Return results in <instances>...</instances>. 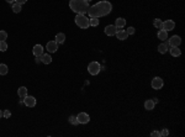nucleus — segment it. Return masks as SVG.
<instances>
[{
  "label": "nucleus",
  "instance_id": "f257e3e1",
  "mask_svg": "<svg viewBox=\"0 0 185 137\" xmlns=\"http://www.w3.org/2000/svg\"><path fill=\"white\" fill-rule=\"evenodd\" d=\"M111 11H112V4L110 1H106V0H102V1H99L94 4L92 6H89L88 13L90 17H102L109 15Z\"/></svg>",
  "mask_w": 185,
  "mask_h": 137
},
{
  "label": "nucleus",
  "instance_id": "f03ea898",
  "mask_svg": "<svg viewBox=\"0 0 185 137\" xmlns=\"http://www.w3.org/2000/svg\"><path fill=\"white\" fill-rule=\"evenodd\" d=\"M69 7L75 14L85 15L89 10V3L85 0H69Z\"/></svg>",
  "mask_w": 185,
  "mask_h": 137
},
{
  "label": "nucleus",
  "instance_id": "7ed1b4c3",
  "mask_svg": "<svg viewBox=\"0 0 185 137\" xmlns=\"http://www.w3.org/2000/svg\"><path fill=\"white\" fill-rule=\"evenodd\" d=\"M74 21H75V24L78 27L80 28H89V26H90V19H88L85 15H80V14H77L75 19H74Z\"/></svg>",
  "mask_w": 185,
  "mask_h": 137
},
{
  "label": "nucleus",
  "instance_id": "20e7f679",
  "mask_svg": "<svg viewBox=\"0 0 185 137\" xmlns=\"http://www.w3.org/2000/svg\"><path fill=\"white\" fill-rule=\"evenodd\" d=\"M101 70V66L99 64V62H90L88 66V72L91 74V75H98Z\"/></svg>",
  "mask_w": 185,
  "mask_h": 137
},
{
  "label": "nucleus",
  "instance_id": "39448f33",
  "mask_svg": "<svg viewBox=\"0 0 185 137\" xmlns=\"http://www.w3.org/2000/svg\"><path fill=\"white\" fill-rule=\"evenodd\" d=\"M180 43H181V37L178 36V35H174V36H172L169 38V41H168V43H166V44H168L169 47H179Z\"/></svg>",
  "mask_w": 185,
  "mask_h": 137
},
{
  "label": "nucleus",
  "instance_id": "423d86ee",
  "mask_svg": "<svg viewBox=\"0 0 185 137\" xmlns=\"http://www.w3.org/2000/svg\"><path fill=\"white\" fill-rule=\"evenodd\" d=\"M152 88L155 89V90H159V89H162L163 88V85H164V81H163L162 78H159V77H154L153 79H152Z\"/></svg>",
  "mask_w": 185,
  "mask_h": 137
},
{
  "label": "nucleus",
  "instance_id": "0eeeda50",
  "mask_svg": "<svg viewBox=\"0 0 185 137\" xmlns=\"http://www.w3.org/2000/svg\"><path fill=\"white\" fill-rule=\"evenodd\" d=\"M174 27H175V22H174L173 20H165L163 21V25H162V30H164V31H172V30H174Z\"/></svg>",
  "mask_w": 185,
  "mask_h": 137
},
{
  "label": "nucleus",
  "instance_id": "6e6552de",
  "mask_svg": "<svg viewBox=\"0 0 185 137\" xmlns=\"http://www.w3.org/2000/svg\"><path fill=\"white\" fill-rule=\"evenodd\" d=\"M77 120H78V124H81V125H85L88 124L89 120H90V117H89V115L87 113H79L77 116Z\"/></svg>",
  "mask_w": 185,
  "mask_h": 137
},
{
  "label": "nucleus",
  "instance_id": "1a4fd4ad",
  "mask_svg": "<svg viewBox=\"0 0 185 137\" xmlns=\"http://www.w3.org/2000/svg\"><path fill=\"white\" fill-rule=\"evenodd\" d=\"M24 104L27 107H33L36 105V99H35V96H32V95H26L25 98H24Z\"/></svg>",
  "mask_w": 185,
  "mask_h": 137
},
{
  "label": "nucleus",
  "instance_id": "9d476101",
  "mask_svg": "<svg viewBox=\"0 0 185 137\" xmlns=\"http://www.w3.org/2000/svg\"><path fill=\"white\" fill-rule=\"evenodd\" d=\"M46 50L48 51V53H54L58 50V43L56 41H50L46 46Z\"/></svg>",
  "mask_w": 185,
  "mask_h": 137
},
{
  "label": "nucleus",
  "instance_id": "9b49d317",
  "mask_svg": "<svg viewBox=\"0 0 185 137\" xmlns=\"http://www.w3.org/2000/svg\"><path fill=\"white\" fill-rule=\"evenodd\" d=\"M116 31H117V28H116V26L115 25H109V26H106L105 27V33L107 36H115L116 35Z\"/></svg>",
  "mask_w": 185,
  "mask_h": 137
},
{
  "label": "nucleus",
  "instance_id": "f8f14e48",
  "mask_svg": "<svg viewBox=\"0 0 185 137\" xmlns=\"http://www.w3.org/2000/svg\"><path fill=\"white\" fill-rule=\"evenodd\" d=\"M117 37V40H120V41H124V40H127V32H126V30H117L116 31V35H115Z\"/></svg>",
  "mask_w": 185,
  "mask_h": 137
},
{
  "label": "nucleus",
  "instance_id": "ddd939ff",
  "mask_svg": "<svg viewBox=\"0 0 185 137\" xmlns=\"http://www.w3.org/2000/svg\"><path fill=\"white\" fill-rule=\"evenodd\" d=\"M32 52H33V54H35V56H36L37 58H40L41 56L43 54V47L41 46V44H36V46L33 47Z\"/></svg>",
  "mask_w": 185,
  "mask_h": 137
},
{
  "label": "nucleus",
  "instance_id": "4468645a",
  "mask_svg": "<svg viewBox=\"0 0 185 137\" xmlns=\"http://www.w3.org/2000/svg\"><path fill=\"white\" fill-rule=\"evenodd\" d=\"M125 25H126V20H125L124 17H117L116 20H115V26H116V28H117V30L122 28Z\"/></svg>",
  "mask_w": 185,
  "mask_h": 137
},
{
  "label": "nucleus",
  "instance_id": "2eb2a0df",
  "mask_svg": "<svg viewBox=\"0 0 185 137\" xmlns=\"http://www.w3.org/2000/svg\"><path fill=\"white\" fill-rule=\"evenodd\" d=\"M40 59L42 61V63H44V64H50V63L52 62V57L50 56V53H43L40 57Z\"/></svg>",
  "mask_w": 185,
  "mask_h": 137
},
{
  "label": "nucleus",
  "instance_id": "dca6fc26",
  "mask_svg": "<svg viewBox=\"0 0 185 137\" xmlns=\"http://www.w3.org/2000/svg\"><path fill=\"white\" fill-rule=\"evenodd\" d=\"M157 36H158V40H162V41L168 40V32L164 31V30H159L158 33H157Z\"/></svg>",
  "mask_w": 185,
  "mask_h": 137
},
{
  "label": "nucleus",
  "instance_id": "f3484780",
  "mask_svg": "<svg viewBox=\"0 0 185 137\" xmlns=\"http://www.w3.org/2000/svg\"><path fill=\"white\" fill-rule=\"evenodd\" d=\"M154 105H155V104L153 103V100H152V99H148V100L144 101V109H146V110H153Z\"/></svg>",
  "mask_w": 185,
  "mask_h": 137
},
{
  "label": "nucleus",
  "instance_id": "a211bd4d",
  "mask_svg": "<svg viewBox=\"0 0 185 137\" xmlns=\"http://www.w3.org/2000/svg\"><path fill=\"white\" fill-rule=\"evenodd\" d=\"M169 51H170V54H172L173 57H179L181 54V51L179 50V47H170Z\"/></svg>",
  "mask_w": 185,
  "mask_h": 137
},
{
  "label": "nucleus",
  "instance_id": "6ab92c4d",
  "mask_svg": "<svg viewBox=\"0 0 185 137\" xmlns=\"http://www.w3.org/2000/svg\"><path fill=\"white\" fill-rule=\"evenodd\" d=\"M17 95L20 96V98H25V96L27 95V88L26 87H20L17 89Z\"/></svg>",
  "mask_w": 185,
  "mask_h": 137
},
{
  "label": "nucleus",
  "instance_id": "aec40b11",
  "mask_svg": "<svg viewBox=\"0 0 185 137\" xmlns=\"http://www.w3.org/2000/svg\"><path fill=\"white\" fill-rule=\"evenodd\" d=\"M158 52L159 53H162V54L166 53V52H168V44L166 43H161L158 46Z\"/></svg>",
  "mask_w": 185,
  "mask_h": 137
},
{
  "label": "nucleus",
  "instance_id": "412c9836",
  "mask_svg": "<svg viewBox=\"0 0 185 137\" xmlns=\"http://www.w3.org/2000/svg\"><path fill=\"white\" fill-rule=\"evenodd\" d=\"M64 41H65V35L64 33H58V35L56 36V42H57L58 44H62Z\"/></svg>",
  "mask_w": 185,
  "mask_h": 137
},
{
  "label": "nucleus",
  "instance_id": "4be33fe9",
  "mask_svg": "<svg viewBox=\"0 0 185 137\" xmlns=\"http://www.w3.org/2000/svg\"><path fill=\"white\" fill-rule=\"evenodd\" d=\"M7 72H9L7 66L6 64H0V75H6Z\"/></svg>",
  "mask_w": 185,
  "mask_h": 137
},
{
  "label": "nucleus",
  "instance_id": "5701e85b",
  "mask_svg": "<svg viewBox=\"0 0 185 137\" xmlns=\"http://www.w3.org/2000/svg\"><path fill=\"white\" fill-rule=\"evenodd\" d=\"M13 11L15 14H18L21 11V5L20 4H17V3H14L13 4Z\"/></svg>",
  "mask_w": 185,
  "mask_h": 137
},
{
  "label": "nucleus",
  "instance_id": "b1692460",
  "mask_svg": "<svg viewBox=\"0 0 185 137\" xmlns=\"http://www.w3.org/2000/svg\"><path fill=\"white\" fill-rule=\"evenodd\" d=\"M153 25L157 27L158 30H162V25H163V21L161 20V19H155L154 22H153Z\"/></svg>",
  "mask_w": 185,
  "mask_h": 137
},
{
  "label": "nucleus",
  "instance_id": "393cba45",
  "mask_svg": "<svg viewBox=\"0 0 185 137\" xmlns=\"http://www.w3.org/2000/svg\"><path fill=\"white\" fill-rule=\"evenodd\" d=\"M99 25V19L98 17H90V26L95 27V26Z\"/></svg>",
  "mask_w": 185,
  "mask_h": 137
},
{
  "label": "nucleus",
  "instance_id": "a878e982",
  "mask_svg": "<svg viewBox=\"0 0 185 137\" xmlns=\"http://www.w3.org/2000/svg\"><path fill=\"white\" fill-rule=\"evenodd\" d=\"M7 50V43L6 41H0V51L1 52H5Z\"/></svg>",
  "mask_w": 185,
  "mask_h": 137
},
{
  "label": "nucleus",
  "instance_id": "bb28decb",
  "mask_svg": "<svg viewBox=\"0 0 185 137\" xmlns=\"http://www.w3.org/2000/svg\"><path fill=\"white\" fill-rule=\"evenodd\" d=\"M6 38H7V32L1 30V31H0V41H5Z\"/></svg>",
  "mask_w": 185,
  "mask_h": 137
},
{
  "label": "nucleus",
  "instance_id": "cd10ccee",
  "mask_svg": "<svg viewBox=\"0 0 185 137\" xmlns=\"http://www.w3.org/2000/svg\"><path fill=\"white\" fill-rule=\"evenodd\" d=\"M69 122H70L72 125H78L77 116H69Z\"/></svg>",
  "mask_w": 185,
  "mask_h": 137
},
{
  "label": "nucleus",
  "instance_id": "c85d7f7f",
  "mask_svg": "<svg viewBox=\"0 0 185 137\" xmlns=\"http://www.w3.org/2000/svg\"><path fill=\"white\" fill-rule=\"evenodd\" d=\"M135 27H133V26H130V27L126 30V32H127V35H133V33H135Z\"/></svg>",
  "mask_w": 185,
  "mask_h": 137
},
{
  "label": "nucleus",
  "instance_id": "c756f323",
  "mask_svg": "<svg viewBox=\"0 0 185 137\" xmlns=\"http://www.w3.org/2000/svg\"><path fill=\"white\" fill-rule=\"evenodd\" d=\"M168 135H169L168 128H163L162 131H161V136H168Z\"/></svg>",
  "mask_w": 185,
  "mask_h": 137
},
{
  "label": "nucleus",
  "instance_id": "7c9ffc66",
  "mask_svg": "<svg viewBox=\"0 0 185 137\" xmlns=\"http://www.w3.org/2000/svg\"><path fill=\"white\" fill-rule=\"evenodd\" d=\"M10 116H11L10 110H5V111H4V117H5V118H10Z\"/></svg>",
  "mask_w": 185,
  "mask_h": 137
},
{
  "label": "nucleus",
  "instance_id": "2f4dec72",
  "mask_svg": "<svg viewBox=\"0 0 185 137\" xmlns=\"http://www.w3.org/2000/svg\"><path fill=\"white\" fill-rule=\"evenodd\" d=\"M151 136L152 137H158V136H161V132L159 131H153V132H151Z\"/></svg>",
  "mask_w": 185,
  "mask_h": 137
},
{
  "label": "nucleus",
  "instance_id": "473e14b6",
  "mask_svg": "<svg viewBox=\"0 0 185 137\" xmlns=\"http://www.w3.org/2000/svg\"><path fill=\"white\" fill-rule=\"evenodd\" d=\"M27 0H15V3H17V4H20V5H22V4H25Z\"/></svg>",
  "mask_w": 185,
  "mask_h": 137
},
{
  "label": "nucleus",
  "instance_id": "72a5a7b5",
  "mask_svg": "<svg viewBox=\"0 0 185 137\" xmlns=\"http://www.w3.org/2000/svg\"><path fill=\"white\" fill-rule=\"evenodd\" d=\"M6 3H9V4H14L15 3V0H5Z\"/></svg>",
  "mask_w": 185,
  "mask_h": 137
},
{
  "label": "nucleus",
  "instance_id": "f704fd0d",
  "mask_svg": "<svg viewBox=\"0 0 185 137\" xmlns=\"http://www.w3.org/2000/svg\"><path fill=\"white\" fill-rule=\"evenodd\" d=\"M152 100H153V103H154V104H157V103H158V99H157V98H154V99H152Z\"/></svg>",
  "mask_w": 185,
  "mask_h": 137
},
{
  "label": "nucleus",
  "instance_id": "c9c22d12",
  "mask_svg": "<svg viewBox=\"0 0 185 137\" xmlns=\"http://www.w3.org/2000/svg\"><path fill=\"white\" fill-rule=\"evenodd\" d=\"M4 116V111H1V110H0V118H1Z\"/></svg>",
  "mask_w": 185,
  "mask_h": 137
},
{
  "label": "nucleus",
  "instance_id": "e433bc0d",
  "mask_svg": "<svg viewBox=\"0 0 185 137\" xmlns=\"http://www.w3.org/2000/svg\"><path fill=\"white\" fill-rule=\"evenodd\" d=\"M85 1H87V3H90V1H91V0H85Z\"/></svg>",
  "mask_w": 185,
  "mask_h": 137
}]
</instances>
